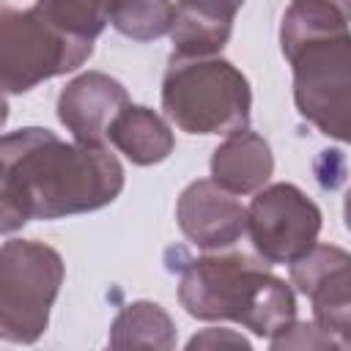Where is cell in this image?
<instances>
[{
    "label": "cell",
    "instance_id": "cell-5",
    "mask_svg": "<svg viewBox=\"0 0 351 351\" xmlns=\"http://www.w3.org/2000/svg\"><path fill=\"white\" fill-rule=\"evenodd\" d=\"M66 266L44 241L8 239L0 250V337L36 343L49 326V310L63 285Z\"/></svg>",
    "mask_w": 351,
    "mask_h": 351
},
{
    "label": "cell",
    "instance_id": "cell-19",
    "mask_svg": "<svg viewBox=\"0 0 351 351\" xmlns=\"http://www.w3.org/2000/svg\"><path fill=\"white\" fill-rule=\"evenodd\" d=\"M343 219H346V228L351 230V186H348L346 200H343Z\"/></svg>",
    "mask_w": 351,
    "mask_h": 351
},
{
    "label": "cell",
    "instance_id": "cell-13",
    "mask_svg": "<svg viewBox=\"0 0 351 351\" xmlns=\"http://www.w3.org/2000/svg\"><path fill=\"white\" fill-rule=\"evenodd\" d=\"M176 346V324L156 302L140 299L126 304L110 326V348H159Z\"/></svg>",
    "mask_w": 351,
    "mask_h": 351
},
{
    "label": "cell",
    "instance_id": "cell-9",
    "mask_svg": "<svg viewBox=\"0 0 351 351\" xmlns=\"http://www.w3.org/2000/svg\"><path fill=\"white\" fill-rule=\"evenodd\" d=\"M176 219L181 233L208 252L228 250L247 233V208L214 178H197L178 195Z\"/></svg>",
    "mask_w": 351,
    "mask_h": 351
},
{
    "label": "cell",
    "instance_id": "cell-15",
    "mask_svg": "<svg viewBox=\"0 0 351 351\" xmlns=\"http://www.w3.org/2000/svg\"><path fill=\"white\" fill-rule=\"evenodd\" d=\"M118 5L121 0H36V8L49 22H55L71 36L90 38V41L107 25H112Z\"/></svg>",
    "mask_w": 351,
    "mask_h": 351
},
{
    "label": "cell",
    "instance_id": "cell-12",
    "mask_svg": "<svg viewBox=\"0 0 351 351\" xmlns=\"http://www.w3.org/2000/svg\"><path fill=\"white\" fill-rule=\"evenodd\" d=\"M107 137L132 165L140 167L165 162L176 148L167 121L143 104H126L110 123Z\"/></svg>",
    "mask_w": 351,
    "mask_h": 351
},
{
    "label": "cell",
    "instance_id": "cell-18",
    "mask_svg": "<svg viewBox=\"0 0 351 351\" xmlns=\"http://www.w3.org/2000/svg\"><path fill=\"white\" fill-rule=\"evenodd\" d=\"M225 343L239 346V348H250V343H247L241 335L230 332V329H206V332L195 335V337L186 343V348L195 351V348H214V346H225Z\"/></svg>",
    "mask_w": 351,
    "mask_h": 351
},
{
    "label": "cell",
    "instance_id": "cell-11",
    "mask_svg": "<svg viewBox=\"0 0 351 351\" xmlns=\"http://www.w3.org/2000/svg\"><path fill=\"white\" fill-rule=\"evenodd\" d=\"M274 173V156L269 143L250 129H236L211 154V178L233 195H250L263 189Z\"/></svg>",
    "mask_w": 351,
    "mask_h": 351
},
{
    "label": "cell",
    "instance_id": "cell-4",
    "mask_svg": "<svg viewBox=\"0 0 351 351\" xmlns=\"http://www.w3.org/2000/svg\"><path fill=\"white\" fill-rule=\"evenodd\" d=\"M293 69V101L321 134L351 143V30L282 47Z\"/></svg>",
    "mask_w": 351,
    "mask_h": 351
},
{
    "label": "cell",
    "instance_id": "cell-3",
    "mask_svg": "<svg viewBox=\"0 0 351 351\" xmlns=\"http://www.w3.org/2000/svg\"><path fill=\"white\" fill-rule=\"evenodd\" d=\"M252 90L247 77L219 55H173L162 77V110L186 134L247 129Z\"/></svg>",
    "mask_w": 351,
    "mask_h": 351
},
{
    "label": "cell",
    "instance_id": "cell-2",
    "mask_svg": "<svg viewBox=\"0 0 351 351\" xmlns=\"http://www.w3.org/2000/svg\"><path fill=\"white\" fill-rule=\"evenodd\" d=\"M181 307L200 321H236L258 337H277L296 321L291 285L269 261L244 252H211L186 261L178 280Z\"/></svg>",
    "mask_w": 351,
    "mask_h": 351
},
{
    "label": "cell",
    "instance_id": "cell-8",
    "mask_svg": "<svg viewBox=\"0 0 351 351\" xmlns=\"http://www.w3.org/2000/svg\"><path fill=\"white\" fill-rule=\"evenodd\" d=\"M291 282L310 299L313 321L351 348V252L335 244H315L291 263Z\"/></svg>",
    "mask_w": 351,
    "mask_h": 351
},
{
    "label": "cell",
    "instance_id": "cell-17",
    "mask_svg": "<svg viewBox=\"0 0 351 351\" xmlns=\"http://www.w3.org/2000/svg\"><path fill=\"white\" fill-rule=\"evenodd\" d=\"M269 346L274 351H280V348H340L337 337H332L329 332H324L315 321L313 324L293 321L285 332H280L277 337H271Z\"/></svg>",
    "mask_w": 351,
    "mask_h": 351
},
{
    "label": "cell",
    "instance_id": "cell-14",
    "mask_svg": "<svg viewBox=\"0 0 351 351\" xmlns=\"http://www.w3.org/2000/svg\"><path fill=\"white\" fill-rule=\"evenodd\" d=\"M351 0H291L282 25H280V47L293 41L351 30Z\"/></svg>",
    "mask_w": 351,
    "mask_h": 351
},
{
    "label": "cell",
    "instance_id": "cell-6",
    "mask_svg": "<svg viewBox=\"0 0 351 351\" xmlns=\"http://www.w3.org/2000/svg\"><path fill=\"white\" fill-rule=\"evenodd\" d=\"M93 55V41L49 22L33 8H0V82L8 96L25 93L44 80L80 69Z\"/></svg>",
    "mask_w": 351,
    "mask_h": 351
},
{
    "label": "cell",
    "instance_id": "cell-7",
    "mask_svg": "<svg viewBox=\"0 0 351 351\" xmlns=\"http://www.w3.org/2000/svg\"><path fill=\"white\" fill-rule=\"evenodd\" d=\"M247 233L269 263H293L318 244L321 208L293 184L258 189L247 208Z\"/></svg>",
    "mask_w": 351,
    "mask_h": 351
},
{
    "label": "cell",
    "instance_id": "cell-1",
    "mask_svg": "<svg viewBox=\"0 0 351 351\" xmlns=\"http://www.w3.org/2000/svg\"><path fill=\"white\" fill-rule=\"evenodd\" d=\"M123 189V167L107 145L66 143L41 126L3 134L0 225L14 233L30 219H60L110 206Z\"/></svg>",
    "mask_w": 351,
    "mask_h": 351
},
{
    "label": "cell",
    "instance_id": "cell-16",
    "mask_svg": "<svg viewBox=\"0 0 351 351\" xmlns=\"http://www.w3.org/2000/svg\"><path fill=\"white\" fill-rule=\"evenodd\" d=\"M176 16V0H121L112 27L134 41H154L170 33Z\"/></svg>",
    "mask_w": 351,
    "mask_h": 351
},
{
    "label": "cell",
    "instance_id": "cell-10",
    "mask_svg": "<svg viewBox=\"0 0 351 351\" xmlns=\"http://www.w3.org/2000/svg\"><path fill=\"white\" fill-rule=\"evenodd\" d=\"M129 104L126 88L104 71L74 77L58 96V121L80 143L104 145L110 123Z\"/></svg>",
    "mask_w": 351,
    "mask_h": 351
}]
</instances>
